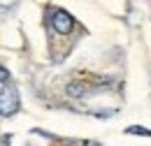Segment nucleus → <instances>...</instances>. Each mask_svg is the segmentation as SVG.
<instances>
[{"label":"nucleus","instance_id":"f257e3e1","mask_svg":"<svg viewBox=\"0 0 151 146\" xmlns=\"http://www.w3.org/2000/svg\"><path fill=\"white\" fill-rule=\"evenodd\" d=\"M17 109H19L17 88L9 84V79H0V116H12Z\"/></svg>","mask_w":151,"mask_h":146},{"label":"nucleus","instance_id":"7ed1b4c3","mask_svg":"<svg viewBox=\"0 0 151 146\" xmlns=\"http://www.w3.org/2000/svg\"><path fill=\"white\" fill-rule=\"evenodd\" d=\"M128 132H130V135H144V137H151V130H147V128H128Z\"/></svg>","mask_w":151,"mask_h":146},{"label":"nucleus","instance_id":"f03ea898","mask_svg":"<svg viewBox=\"0 0 151 146\" xmlns=\"http://www.w3.org/2000/svg\"><path fill=\"white\" fill-rule=\"evenodd\" d=\"M51 28L56 33H60V35H68L75 28V19L70 16L65 9H54V14H51Z\"/></svg>","mask_w":151,"mask_h":146},{"label":"nucleus","instance_id":"20e7f679","mask_svg":"<svg viewBox=\"0 0 151 146\" xmlns=\"http://www.w3.org/2000/svg\"><path fill=\"white\" fill-rule=\"evenodd\" d=\"M0 79H9V72H7V70H2V67H0Z\"/></svg>","mask_w":151,"mask_h":146}]
</instances>
